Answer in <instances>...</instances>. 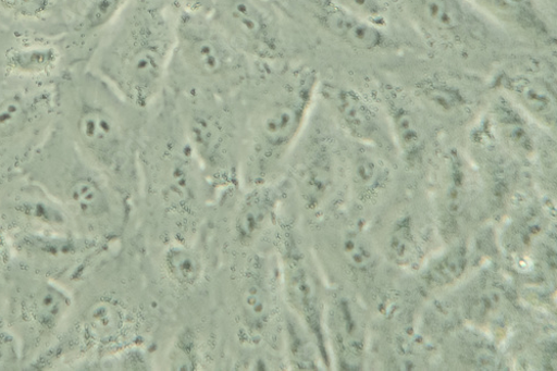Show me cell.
<instances>
[{
    "label": "cell",
    "mask_w": 557,
    "mask_h": 371,
    "mask_svg": "<svg viewBox=\"0 0 557 371\" xmlns=\"http://www.w3.org/2000/svg\"><path fill=\"white\" fill-rule=\"evenodd\" d=\"M314 70L264 78L247 106L240 174L248 187L275 180L304 134L319 88Z\"/></svg>",
    "instance_id": "obj_1"
},
{
    "label": "cell",
    "mask_w": 557,
    "mask_h": 371,
    "mask_svg": "<svg viewBox=\"0 0 557 371\" xmlns=\"http://www.w3.org/2000/svg\"><path fill=\"white\" fill-rule=\"evenodd\" d=\"M116 37L100 55L97 74L134 107L148 111L163 96L175 30L158 0H131Z\"/></svg>",
    "instance_id": "obj_2"
},
{
    "label": "cell",
    "mask_w": 557,
    "mask_h": 371,
    "mask_svg": "<svg viewBox=\"0 0 557 371\" xmlns=\"http://www.w3.org/2000/svg\"><path fill=\"white\" fill-rule=\"evenodd\" d=\"M74 132L88 162L124 184L139 182L138 149L145 113L126 101L97 73L77 89Z\"/></svg>",
    "instance_id": "obj_3"
},
{
    "label": "cell",
    "mask_w": 557,
    "mask_h": 371,
    "mask_svg": "<svg viewBox=\"0 0 557 371\" xmlns=\"http://www.w3.org/2000/svg\"><path fill=\"white\" fill-rule=\"evenodd\" d=\"M139 143V181L150 198L174 214H190L200 207L211 184L185 137L172 96Z\"/></svg>",
    "instance_id": "obj_4"
},
{
    "label": "cell",
    "mask_w": 557,
    "mask_h": 371,
    "mask_svg": "<svg viewBox=\"0 0 557 371\" xmlns=\"http://www.w3.org/2000/svg\"><path fill=\"white\" fill-rule=\"evenodd\" d=\"M174 30L169 74L181 81L176 88L191 87L224 97L250 81L249 58L228 41L209 16L184 11Z\"/></svg>",
    "instance_id": "obj_5"
},
{
    "label": "cell",
    "mask_w": 557,
    "mask_h": 371,
    "mask_svg": "<svg viewBox=\"0 0 557 371\" xmlns=\"http://www.w3.org/2000/svg\"><path fill=\"white\" fill-rule=\"evenodd\" d=\"M172 97L184 135L210 183L237 180L242 144L224 97L191 87L175 88Z\"/></svg>",
    "instance_id": "obj_6"
},
{
    "label": "cell",
    "mask_w": 557,
    "mask_h": 371,
    "mask_svg": "<svg viewBox=\"0 0 557 371\" xmlns=\"http://www.w3.org/2000/svg\"><path fill=\"white\" fill-rule=\"evenodd\" d=\"M278 268L288 311L301 322L327 363V335L317 275L296 234L286 226L278 242Z\"/></svg>",
    "instance_id": "obj_7"
},
{
    "label": "cell",
    "mask_w": 557,
    "mask_h": 371,
    "mask_svg": "<svg viewBox=\"0 0 557 371\" xmlns=\"http://www.w3.org/2000/svg\"><path fill=\"white\" fill-rule=\"evenodd\" d=\"M208 16L249 59L268 62L283 57L282 37L255 0H212Z\"/></svg>",
    "instance_id": "obj_8"
},
{
    "label": "cell",
    "mask_w": 557,
    "mask_h": 371,
    "mask_svg": "<svg viewBox=\"0 0 557 371\" xmlns=\"http://www.w3.org/2000/svg\"><path fill=\"white\" fill-rule=\"evenodd\" d=\"M277 280L270 260L262 255L249 258L238 280L235 309L243 335L259 344L273 327L277 316Z\"/></svg>",
    "instance_id": "obj_9"
},
{
    "label": "cell",
    "mask_w": 557,
    "mask_h": 371,
    "mask_svg": "<svg viewBox=\"0 0 557 371\" xmlns=\"http://www.w3.org/2000/svg\"><path fill=\"white\" fill-rule=\"evenodd\" d=\"M288 180L309 209H318L335 190L337 161L333 145L326 138H309L292 151Z\"/></svg>",
    "instance_id": "obj_10"
},
{
    "label": "cell",
    "mask_w": 557,
    "mask_h": 371,
    "mask_svg": "<svg viewBox=\"0 0 557 371\" xmlns=\"http://www.w3.org/2000/svg\"><path fill=\"white\" fill-rule=\"evenodd\" d=\"M413 18L433 35L460 46L487 38V26L468 0H403Z\"/></svg>",
    "instance_id": "obj_11"
},
{
    "label": "cell",
    "mask_w": 557,
    "mask_h": 371,
    "mask_svg": "<svg viewBox=\"0 0 557 371\" xmlns=\"http://www.w3.org/2000/svg\"><path fill=\"white\" fill-rule=\"evenodd\" d=\"M289 188L288 180L248 187L232 219V235L240 247L252 248L267 236L277 223Z\"/></svg>",
    "instance_id": "obj_12"
},
{
    "label": "cell",
    "mask_w": 557,
    "mask_h": 371,
    "mask_svg": "<svg viewBox=\"0 0 557 371\" xmlns=\"http://www.w3.org/2000/svg\"><path fill=\"white\" fill-rule=\"evenodd\" d=\"M310 3L318 25L349 49L376 53L395 48V39L386 28L357 17L338 5L335 0H310Z\"/></svg>",
    "instance_id": "obj_13"
},
{
    "label": "cell",
    "mask_w": 557,
    "mask_h": 371,
    "mask_svg": "<svg viewBox=\"0 0 557 371\" xmlns=\"http://www.w3.org/2000/svg\"><path fill=\"white\" fill-rule=\"evenodd\" d=\"M327 101L339 125L354 140L368 146L388 145L387 133L377 110L358 90L350 87H324Z\"/></svg>",
    "instance_id": "obj_14"
},
{
    "label": "cell",
    "mask_w": 557,
    "mask_h": 371,
    "mask_svg": "<svg viewBox=\"0 0 557 371\" xmlns=\"http://www.w3.org/2000/svg\"><path fill=\"white\" fill-rule=\"evenodd\" d=\"M494 84L527 116L547 127L555 125L556 92L548 81L528 73L503 72Z\"/></svg>",
    "instance_id": "obj_15"
},
{
    "label": "cell",
    "mask_w": 557,
    "mask_h": 371,
    "mask_svg": "<svg viewBox=\"0 0 557 371\" xmlns=\"http://www.w3.org/2000/svg\"><path fill=\"white\" fill-rule=\"evenodd\" d=\"M382 99L404 159L409 164L422 161L428 147V132L420 113L395 86H384Z\"/></svg>",
    "instance_id": "obj_16"
},
{
    "label": "cell",
    "mask_w": 557,
    "mask_h": 371,
    "mask_svg": "<svg viewBox=\"0 0 557 371\" xmlns=\"http://www.w3.org/2000/svg\"><path fill=\"white\" fill-rule=\"evenodd\" d=\"M99 172L78 169L67 182L66 198L73 210L85 219L98 222L120 219L123 206Z\"/></svg>",
    "instance_id": "obj_17"
},
{
    "label": "cell",
    "mask_w": 557,
    "mask_h": 371,
    "mask_svg": "<svg viewBox=\"0 0 557 371\" xmlns=\"http://www.w3.org/2000/svg\"><path fill=\"white\" fill-rule=\"evenodd\" d=\"M475 9L542 42H554L553 29L535 0H468Z\"/></svg>",
    "instance_id": "obj_18"
},
{
    "label": "cell",
    "mask_w": 557,
    "mask_h": 371,
    "mask_svg": "<svg viewBox=\"0 0 557 371\" xmlns=\"http://www.w3.org/2000/svg\"><path fill=\"white\" fill-rule=\"evenodd\" d=\"M525 116L500 92L492 104L491 119L503 144L517 156L531 159L536 152V140Z\"/></svg>",
    "instance_id": "obj_19"
},
{
    "label": "cell",
    "mask_w": 557,
    "mask_h": 371,
    "mask_svg": "<svg viewBox=\"0 0 557 371\" xmlns=\"http://www.w3.org/2000/svg\"><path fill=\"white\" fill-rule=\"evenodd\" d=\"M162 269L169 282L185 292L197 288L206 275V261L194 247L176 243L162 255Z\"/></svg>",
    "instance_id": "obj_20"
},
{
    "label": "cell",
    "mask_w": 557,
    "mask_h": 371,
    "mask_svg": "<svg viewBox=\"0 0 557 371\" xmlns=\"http://www.w3.org/2000/svg\"><path fill=\"white\" fill-rule=\"evenodd\" d=\"M61 62V53L53 45L33 44L11 49L5 55V69L18 77H46L53 74Z\"/></svg>",
    "instance_id": "obj_21"
},
{
    "label": "cell",
    "mask_w": 557,
    "mask_h": 371,
    "mask_svg": "<svg viewBox=\"0 0 557 371\" xmlns=\"http://www.w3.org/2000/svg\"><path fill=\"white\" fill-rule=\"evenodd\" d=\"M128 311L116 300L104 298L92 304L86 312V329L99 342L110 343L128 332Z\"/></svg>",
    "instance_id": "obj_22"
},
{
    "label": "cell",
    "mask_w": 557,
    "mask_h": 371,
    "mask_svg": "<svg viewBox=\"0 0 557 371\" xmlns=\"http://www.w3.org/2000/svg\"><path fill=\"white\" fill-rule=\"evenodd\" d=\"M349 176L355 194L362 200H369L387 187L391 172L383 160L360 150L351 158Z\"/></svg>",
    "instance_id": "obj_23"
},
{
    "label": "cell",
    "mask_w": 557,
    "mask_h": 371,
    "mask_svg": "<svg viewBox=\"0 0 557 371\" xmlns=\"http://www.w3.org/2000/svg\"><path fill=\"white\" fill-rule=\"evenodd\" d=\"M414 92L418 100L443 115L458 114L470 106L466 91L448 81L436 77L418 82Z\"/></svg>",
    "instance_id": "obj_24"
},
{
    "label": "cell",
    "mask_w": 557,
    "mask_h": 371,
    "mask_svg": "<svg viewBox=\"0 0 557 371\" xmlns=\"http://www.w3.org/2000/svg\"><path fill=\"white\" fill-rule=\"evenodd\" d=\"M332 342L337 350L342 366H351L359 353L361 335L349 302L342 301L330 318Z\"/></svg>",
    "instance_id": "obj_25"
},
{
    "label": "cell",
    "mask_w": 557,
    "mask_h": 371,
    "mask_svg": "<svg viewBox=\"0 0 557 371\" xmlns=\"http://www.w3.org/2000/svg\"><path fill=\"white\" fill-rule=\"evenodd\" d=\"M470 191V177L466 160L457 151H451L446 166L443 207L445 215L458 219L466 208Z\"/></svg>",
    "instance_id": "obj_26"
},
{
    "label": "cell",
    "mask_w": 557,
    "mask_h": 371,
    "mask_svg": "<svg viewBox=\"0 0 557 371\" xmlns=\"http://www.w3.org/2000/svg\"><path fill=\"white\" fill-rule=\"evenodd\" d=\"M285 349L289 364L294 369H317L319 349L301 322L289 311L284 320Z\"/></svg>",
    "instance_id": "obj_27"
},
{
    "label": "cell",
    "mask_w": 557,
    "mask_h": 371,
    "mask_svg": "<svg viewBox=\"0 0 557 371\" xmlns=\"http://www.w3.org/2000/svg\"><path fill=\"white\" fill-rule=\"evenodd\" d=\"M38 99L15 92L0 100V135L12 136L26 128L39 111Z\"/></svg>",
    "instance_id": "obj_28"
},
{
    "label": "cell",
    "mask_w": 557,
    "mask_h": 371,
    "mask_svg": "<svg viewBox=\"0 0 557 371\" xmlns=\"http://www.w3.org/2000/svg\"><path fill=\"white\" fill-rule=\"evenodd\" d=\"M389 259L399 267L411 265L420 256L413 222L409 215L399 218L392 226L387 239Z\"/></svg>",
    "instance_id": "obj_29"
},
{
    "label": "cell",
    "mask_w": 557,
    "mask_h": 371,
    "mask_svg": "<svg viewBox=\"0 0 557 371\" xmlns=\"http://www.w3.org/2000/svg\"><path fill=\"white\" fill-rule=\"evenodd\" d=\"M129 2L131 0H88L78 29L89 35L101 32L126 10Z\"/></svg>",
    "instance_id": "obj_30"
},
{
    "label": "cell",
    "mask_w": 557,
    "mask_h": 371,
    "mask_svg": "<svg viewBox=\"0 0 557 371\" xmlns=\"http://www.w3.org/2000/svg\"><path fill=\"white\" fill-rule=\"evenodd\" d=\"M469 258L466 248H456L437 260L428 270L425 281L430 287L449 286L460 280L468 269Z\"/></svg>",
    "instance_id": "obj_31"
},
{
    "label": "cell",
    "mask_w": 557,
    "mask_h": 371,
    "mask_svg": "<svg viewBox=\"0 0 557 371\" xmlns=\"http://www.w3.org/2000/svg\"><path fill=\"white\" fill-rule=\"evenodd\" d=\"M339 251L346 264L359 273H368L376 264V255L356 230H347L339 239Z\"/></svg>",
    "instance_id": "obj_32"
},
{
    "label": "cell",
    "mask_w": 557,
    "mask_h": 371,
    "mask_svg": "<svg viewBox=\"0 0 557 371\" xmlns=\"http://www.w3.org/2000/svg\"><path fill=\"white\" fill-rule=\"evenodd\" d=\"M53 0H0V12L21 21H39L50 15Z\"/></svg>",
    "instance_id": "obj_33"
},
{
    "label": "cell",
    "mask_w": 557,
    "mask_h": 371,
    "mask_svg": "<svg viewBox=\"0 0 557 371\" xmlns=\"http://www.w3.org/2000/svg\"><path fill=\"white\" fill-rule=\"evenodd\" d=\"M66 307L67 302L63 294L52 287L42 289L34 302L36 319L45 326L58 321Z\"/></svg>",
    "instance_id": "obj_34"
},
{
    "label": "cell",
    "mask_w": 557,
    "mask_h": 371,
    "mask_svg": "<svg viewBox=\"0 0 557 371\" xmlns=\"http://www.w3.org/2000/svg\"><path fill=\"white\" fill-rule=\"evenodd\" d=\"M335 2L357 17L386 28L389 11L384 0H335Z\"/></svg>",
    "instance_id": "obj_35"
},
{
    "label": "cell",
    "mask_w": 557,
    "mask_h": 371,
    "mask_svg": "<svg viewBox=\"0 0 557 371\" xmlns=\"http://www.w3.org/2000/svg\"><path fill=\"white\" fill-rule=\"evenodd\" d=\"M503 306V295L494 288H486L478 293L470 304L473 318L483 320L497 313Z\"/></svg>",
    "instance_id": "obj_36"
},
{
    "label": "cell",
    "mask_w": 557,
    "mask_h": 371,
    "mask_svg": "<svg viewBox=\"0 0 557 371\" xmlns=\"http://www.w3.org/2000/svg\"><path fill=\"white\" fill-rule=\"evenodd\" d=\"M185 9V12L209 15L211 11L212 0H177Z\"/></svg>",
    "instance_id": "obj_37"
}]
</instances>
